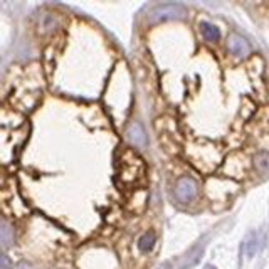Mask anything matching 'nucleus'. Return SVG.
<instances>
[{
    "label": "nucleus",
    "instance_id": "obj_2",
    "mask_svg": "<svg viewBox=\"0 0 269 269\" xmlns=\"http://www.w3.org/2000/svg\"><path fill=\"white\" fill-rule=\"evenodd\" d=\"M128 136H130L131 143L135 147H140V148H145L147 147V135H145V130L140 123H133L128 128Z\"/></svg>",
    "mask_w": 269,
    "mask_h": 269
},
{
    "label": "nucleus",
    "instance_id": "obj_3",
    "mask_svg": "<svg viewBox=\"0 0 269 269\" xmlns=\"http://www.w3.org/2000/svg\"><path fill=\"white\" fill-rule=\"evenodd\" d=\"M229 51L232 52L234 56L244 57V56H247V54L251 52V47L241 36H232L229 39Z\"/></svg>",
    "mask_w": 269,
    "mask_h": 269
},
{
    "label": "nucleus",
    "instance_id": "obj_5",
    "mask_svg": "<svg viewBox=\"0 0 269 269\" xmlns=\"http://www.w3.org/2000/svg\"><path fill=\"white\" fill-rule=\"evenodd\" d=\"M202 34H204L205 39L210 40V42H215V40L221 39V32H219V29L209 22L202 24Z\"/></svg>",
    "mask_w": 269,
    "mask_h": 269
},
{
    "label": "nucleus",
    "instance_id": "obj_7",
    "mask_svg": "<svg viewBox=\"0 0 269 269\" xmlns=\"http://www.w3.org/2000/svg\"><path fill=\"white\" fill-rule=\"evenodd\" d=\"M2 242L5 247L9 246V242H10V234H9V227H7V224L2 226Z\"/></svg>",
    "mask_w": 269,
    "mask_h": 269
},
{
    "label": "nucleus",
    "instance_id": "obj_10",
    "mask_svg": "<svg viewBox=\"0 0 269 269\" xmlns=\"http://www.w3.org/2000/svg\"><path fill=\"white\" fill-rule=\"evenodd\" d=\"M205 269H215L214 266H205Z\"/></svg>",
    "mask_w": 269,
    "mask_h": 269
},
{
    "label": "nucleus",
    "instance_id": "obj_8",
    "mask_svg": "<svg viewBox=\"0 0 269 269\" xmlns=\"http://www.w3.org/2000/svg\"><path fill=\"white\" fill-rule=\"evenodd\" d=\"M2 269H10V263H9V259H7L5 254L2 256Z\"/></svg>",
    "mask_w": 269,
    "mask_h": 269
},
{
    "label": "nucleus",
    "instance_id": "obj_1",
    "mask_svg": "<svg viewBox=\"0 0 269 269\" xmlns=\"http://www.w3.org/2000/svg\"><path fill=\"white\" fill-rule=\"evenodd\" d=\"M197 192H198L197 184L193 182V179H190V177H182L175 184V195L182 204L192 202L193 198L197 197Z\"/></svg>",
    "mask_w": 269,
    "mask_h": 269
},
{
    "label": "nucleus",
    "instance_id": "obj_9",
    "mask_svg": "<svg viewBox=\"0 0 269 269\" xmlns=\"http://www.w3.org/2000/svg\"><path fill=\"white\" fill-rule=\"evenodd\" d=\"M156 269H172V264L170 263H163L160 268H156Z\"/></svg>",
    "mask_w": 269,
    "mask_h": 269
},
{
    "label": "nucleus",
    "instance_id": "obj_4",
    "mask_svg": "<svg viewBox=\"0 0 269 269\" xmlns=\"http://www.w3.org/2000/svg\"><path fill=\"white\" fill-rule=\"evenodd\" d=\"M155 234L153 232H147V234H143L142 237H140V241H138V249L142 251V252H150L153 249V246H155Z\"/></svg>",
    "mask_w": 269,
    "mask_h": 269
},
{
    "label": "nucleus",
    "instance_id": "obj_6",
    "mask_svg": "<svg viewBox=\"0 0 269 269\" xmlns=\"http://www.w3.org/2000/svg\"><path fill=\"white\" fill-rule=\"evenodd\" d=\"M177 12H182L180 7H175V5H161L158 9L155 10V15L156 17H175L179 15Z\"/></svg>",
    "mask_w": 269,
    "mask_h": 269
}]
</instances>
